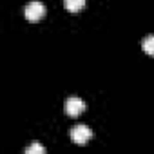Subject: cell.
Masks as SVG:
<instances>
[{
	"label": "cell",
	"instance_id": "6da1fadb",
	"mask_svg": "<svg viewBox=\"0 0 154 154\" xmlns=\"http://www.w3.org/2000/svg\"><path fill=\"white\" fill-rule=\"evenodd\" d=\"M91 138H93V131L85 123H78V125H74L71 129V140L76 145H85Z\"/></svg>",
	"mask_w": 154,
	"mask_h": 154
},
{
	"label": "cell",
	"instance_id": "7a4b0ae2",
	"mask_svg": "<svg viewBox=\"0 0 154 154\" xmlns=\"http://www.w3.org/2000/svg\"><path fill=\"white\" fill-rule=\"evenodd\" d=\"M24 15L27 20H40L45 15V6L40 2V0H31L29 4H26L24 8Z\"/></svg>",
	"mask_w": 154,
	"mask_h": 154
},
{
	"label": "cell",
	"instance_id": "3957f363",
	"mask_svg": "<svg viewBox=\"0 0 154 154\" xmlns=\"http://www.w3.org/2000/svg\"><path fill=\"white\" fill-rule=\"evenodd\" d=\"M82 111H85V102L78 96H69L65 100V112L69 116H78L82 114Z\"/></svg>",
	"mask_w": 154,
	"mask_h": 154
},
{
	"label": "cell",
	"instance_id": "277c9868",
	"mask_svg": "<svg viewBox=\"0 0 154 154\" xmlns=\"http://www.w3.org/2000/svg\"><path fill=\"white\" fill-rule=\"evenodd\" d=\"M63 6L67 11L71 13H78L84 6H85V0H63Z\"/></svg>",
	"mask_w": 154,
	"mask_h": 154
},
{
	"label": "cell",
	"instance_id": "5b68a950",
	"mask_svg": "<svg viewBox=\"0 0 154 154\" xmlns=\"http://www.w3.org/2000/svg\"><path fill=\"white\" fill-rule=\"evenodd\" d=\"M141 49L149 54H154V35H147L141 40Z\"/></svg>",
	"mask_w": 154,
	"mask_h": 154
},
{
	"label": "cell",
	"instance_id": "8992f818",
	"mask_svg": "<svg viewBox=\"0 0 154 154\" xmlns=\"http://www.w3.org/2000/svg\"><path fill=\"white\" fill-rule=\"evenodd\" d=\"M26 154H45V147L40 143H33L26 149Z\"/></svg>",
	"mask_w": 154,
	"mask_h": 154
}]
</instances>
